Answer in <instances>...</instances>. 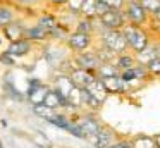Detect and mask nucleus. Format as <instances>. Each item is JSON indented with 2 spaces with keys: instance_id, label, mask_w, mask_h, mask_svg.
<instances>
[{
  "instance_id": "1",
  "label": "nucleus",
  "mask_w": 160,
  "mask_h": 148,
  "mask_svg": "<svg viewBox=\"0 0 160 148\" xmlns=\"http://www.w3.org/2000/svg\"><path fill=\"white\" fill-rule=\"evenodd\" d=\"M122 31H124L126 40H128L129 52H132V54H139L153 41L150 28H146V26H134V24L128 23L122 28Z\"/></svg>"
},
{
  "instance_id": "2",
  "label": "nucleus",
  "mask_w": 160,
  "mask_h": 148,
  "mask_svg": "<svg viewBox=\"0 0 160 148\" xmlns=\"http://www.w3.org/2000/svg\"><path fill=\"white\" fill-rule=\"evenodd\" d=\"M97 43L114 52L115 55L129 52V45L122 29H100L97 34Z\"/></svg>"
},
{
  "instance_id": "3",
  "label": "nucleus",
  "mask_w": 160,
  "mask_h": 148,
  "mask_svg": "<svg viewBox=\"0 0 160 148\" xmlns=\"http://www.w3.org/2000/svg\"><path fill=\"white\" fill-rule=\"evenodd\" d=\"M124 16L128 19L129 24H134V26H150V21L152 16L145 10V7L139 3V0H128L124 5Z\"/></svg>"
},
{
  "instance_id": "4",
  "label": "nucleus",
  "mask_w": 160,
  "mask_h": 148,
  "mask_svg": "<svg viewBox=\"0 0 160 148\" xmlns=\"http://www.w3.org/2000/svg\"><path fill=\"white\" fill-rule=\"evenodd\" d=\"M66 43H67V48H69L71 52L79 54V52H86V50L95 48V45H97V36H95V34L79 33V31H72V33H69Z\"/></svg>"
},
{
  "instance_id": "5",
  "label": "nucleus",
  "mask_w": 160,
  "mask_h": 148,
  "mask_svg": "<svg viewBox=\"0 0 160 148\" xmlns=\"http://www.w3.org/2000/svg\"><path fill=\"white\" fill-rule=\"evenodd\" d=\"M98 23H100V29H122L128 24V19L124 16V10L108 9L105 14L98 16Z\"/></svg>"
},
{
  "instance_id": "6",
  "label": "nucleus",
  "mask_w": 160,
  "mask_h": 148,
  "mask_svg": "<svg viewBox=\"0 0 160 148\" xmlns=\"http://www.w3.org/2000/svg\"><path fill=\"white\" fill-rule=\"evenodd\" d=\"M72 62L76 64V67H83V69H88V71H93V72H97L98 67L102 65V59H100V55H98L97 48L74 54Z\"/></svg>"
},
{
  "instance_id": "7",
  "label": "nucleus",
  "mask_w": 160,
  "mask_h": 148,
  "mask_svg": "<svg viewBox=\"0 0 160 148\" xmlns=\"http://www.w3.org/2000/svg\"><path fill=\"white\" fill-rule=\"evenodd\" d=\"M76 120H78V124L81 126V129L84 131V134H86L88 140L93 138L95 134H98L102 131V127L105 126V124H102V120L98 119L95 114H91V112L81 114L79 117H76Z\"/></svg>"
},
{
  "instance_id": "8",
  "label": "nucleus",
  "mask_w": 160,
  "mask_h": 148,
  "mask_svg": "<svg viewBox=\"0 0 160 148\" xmlns=\"http://www.w3.org/2000/svg\"><path fill=\"white\" fill-rule=\"evenodd\" d=\"M115 140H117V133L110 126H103L100 133L95 134L93 138H90L88 141L93 148H110Z\"/></svg>"
},
{
  "instance_id": "9",
  "label": "nucleus",
  "mask_w": 160,
  "mask_h": 148,
  "mask_svg": "<svg viewBox=\"0 0 160 148\" xmlns=\"http://www.w3.org/2000/svg\"><path fill=\"white\" fill-rule=\"evenodd\" d=\"M50 91V86L42 83L40 79H31V84L28 89V100L31 105H38V103H45V98Z\"/></svg>"
},
{
  "instance_id": "10",
  "label": "nucleus",
  "mask_w": 160,
  "mask_h": 148,
  "mask_svg": "<svg viewBox=\"0 0 160 148\" xmlns=\"http://www.w3.org/2000/svg\"><path fill=\"white\" fill-rule=\"evenodd\" d=\"M100 79L103 81L105 88H107V91L110 93V95H128V93L131 91L129 84L121 78V74L107 76V78H100Z\"/></svg>"
},
{
  "instance_id": "11",
  "label": "nucleus",
  "mask_w": 160,
  "mask_h": 148,
  "mask_svg": "<svg viewBox=\"0 0 160 148\" xmlns=\"http://www.w3.org/2000/svg\"><path fill=\"white\" fill-rule=\"evenodd\" d=\"M69 76H71L72 83L78 86V88H88V86L98 78L97 72L88 71V69H83V67H74L72 71L69 72Z\"/></svg>"
},
{
  "instance_id": "12",
  "label": "nucleus",
  "mask_w": 160,
  "mask_h": 148,
  "mask_svg": "<svg viewBox=\"0 0 160 148\" xmlns=\"http://www.w3.org/2000/svg\"><path fill=\"white\" fill-rule=\"evenodd\" d=\"M53 88H55L57 91L64 96V98H67V96L71 95V91L76 88V84L72 83V79H71L69 74L60 72V74L55 76V79H53Z\"/></svg>"
},
{
  "instance_id": "13",
  "label": "nucleus",
  "mask_w": 160,
  "mask_h": 148,
  "mask_svg": "<svg viewBox=\"0 0 160 148\" xmlns=\"http://www.w3.org/2000/svg\"><path fill=\"white\" fill-rule=\"evenodd\" d=\"M31 43L28 38H21V40H16V41H11L7 47V54L12 55V57H24L31 52Z\"/></svg>"
},
{
  "instance_id": "14",
  "label": "nucleus",
  "mask_w": 160,
  "mask_h": 148,
  "mask_svg": "<svg viewBox=\"0 0 160 148\" xmlns=\"http://www.w3.org/2000/svg\"><path fill=\"white\" fill-rule=\"evenodd\" d=\"M134 55H136L138 64H143V65H146L148 62H152L155 57H158L160 55V45H158V41H157V38L145 48V50H141L139 54H134Z\"/></svg>"
},
{
  "instance_id": "15",
  "label": "nucleus",
  "mask_w": 160,
  "mask_h": 148,
  "mask_svg": "<svg viewBox=\"0 0 160 148\" xmlns=\"http://www.w3.org/2000/svg\"><path fill=\"white\" fill-rule=\"evenodd\" d=\"M98 29H100V23L97 19H90V17H83L79 16V19L76 21V28L74 31H79V33H86V34H98Z\"/></svg>"
},
{
  "instance_id": "16",
  "label": "nucleus",
  "mask_w": 160,
  "mask_h": 148,
  "mask_svg": "<svg viewBox=\"0 0 160 148\" xmlns=\"http://www.w3.org/2000/svg\"><path fill=\"white\" fill-rule=\"evenodd\" d=\"M24 38H28L29 41H45L47 38H50V31L36 23L35 26H29L24 29Z\"/></svg>"
},
{
  "instance_id": "17",
  "label": "nucleus",
  "mask_w": 160,
  "mask_h": 148,
  "mask_svg": "<svg viewBox=\"0 0 160 148\" xmlns=\"http://www.w3.org/2000/svg\"><path fill=\"white\" fill-rule=\"evenodd\" d=\"M129 140H131L132 148H157L155 138H153L152 134L138 133V134H134V136H131Z\"/></svg>"
},
{
  "instance_id": "18",
  "label": "nucleus",
  "mask_w": 160,
  "mask_h": 148,
  "mask_svg": "<svg viewBox=\"0 0 160 148\" xmlns=\"http://www.w3.org/2000/svg\"><path fill=\"white\" fill-rule=\"evenodd\" d=\"M86 89H88V91H90V93H91V95H93L97 100H100L102 103H105V102H107V98L110 96V93L107 91V88H105L103 81H102L100 78L95 79V81L91 83V84L88 86Z\"/></svg>"
},
{
  "instance_id": "19",
  "label": "nucleus",
  "mask_w": 160,
  "mask_h": 148,
  "mask_svg": "<svg viewBox=\"0 0 160 148\" xmlns=\"http://www.w3.org/2000/svg\"><path fill=\"white\" fill-rule=\"evenodd\" d=\"M57 112H59V110L52 109V107L45 105V103H38V105H33V114H35V115H38L40 119L47 120V122H50V120H52L53 117L57 115Z\"/></svg>"
},
{
  "instance_id": "20",
  "label": "nucleus",
  "mask_w": 160,
  "mask_h": 148,
  "mask_svg": "<svg viewBox=\"0 0 160 148\" xmlns=\"http://www.w3.org/2000/svg\"><path fill=\"white\" fill-rule=\"evenodd\" d=\"M24 29H26V28H22L19 23H14V21H12L11 24H7V26H4L5 36H7L9 40H12V41L24 38Z\"/></svg>"
},
{
  "instance_id": "21",
  "label": "nucleus",
  "mask_w": 160,
  "mask_h": 148,
  "mask_svg": "<svg viewBox=\"0 0 160 148\" xmlns=\"http://www.w3.org/2000/svg\"><path fill=\"white\" fill-rule=\"evenodd\" d=\"M115 64H117V67L121 69V71H126V69L134 67V65L138 64V60H136V55L132 54V52H126V54L117 55Z\"/></svg>"
},
{
  "instance_id": "22",
  "label": "nucleus",
  "mask_w": 160,
  "mask_h": 148,
  "mask_svg": "<svg viewBox=\"0 0 160 148\" xmlns=\"http://www.w3.org/2000/svg\"><path fill=\"white\" fill-rule=\"evenodd\" d=\"M98 0H83V5H81L79 16L83 17H90V19H97L98 17Z\"/></svg>"
},
{
  "instance_id": "23",
  "label": "nucleus",
  "mask_w": 160,
  "mask_h": 148,
  "mask_svg": "<svg viewBox=\"0 0 160 148\" xmlns=\"http://www.w3.org/2000/svg\"><path fill=\"white\" fill-rule=\"evenodd\" d=\"M81 91H83V107H86V109L93 110V112H97V110L102 109V105L103 103L100 102V100H97L93 95H91L90 91H88L86 88H81Z\"/></svg>"
},
{
  "instance_id": "24",
  "label": "nucleus",
  "mask_w": 160,
  "mask_h": 148,
  "mask_svg": "<svg viewBox=\"0 0 160 148\" xmlns=\"http://www.w3.org/2000/svg\"><path fill=\"white\" fill-rule=\"evenodd\" d=\"M117 74H121V69L117 67L115 62H102V65L97 71L98 78H107V76H117Z\"/></svg>"
},
{
  "instance_id": "25",
  "label": "nucleus",
  "mask_w": 160,
  "mask_h": 148,
  "mask_svg": "<svg viewBox=\"0 0 160 148\" xmlns=\"http://www.w3.org/2000/svg\"><path fill=\"white\" fill-rule=\"evenodd\" d=\"M71 122H72V119H71V117H67L64 112H57V115L50 120V124H52V126L59 127V129H62V131H67V127H69Z\"/></svg>"
},
{
  "instance_id": "26",
  "label": "nucleus",
  "mask_w": 160,
  "mask_h": 148,
  "mask_svg": "<svg viewBox=\"0 0 160 148\" xmlns=\"http://www.w3.org/2000/svg\"><path fill=\"white\" fill-rule=\"evenodd\" d=\"M14 21V10L11 7L0 5V26H7Z\"/></svg>"
},
{
  "instance_id": "27",
  "label": "nucleus",
  "mask_w": 160,
  "mask_h": 148,
  "mask_svg": "<svg viewBox=\"0 0 160 148\" xmlns=\"http://www.w3.org/2000/svg\"><path fill=\"white\" fill-rule=\"evenodd\" d=\"M38 24H42L43 28H47L48 31H52L55 26H59V21H57V17L52 16V14H43V16L38 19Z\"/></svg>"
},
{
  "instance_id": "28",
  "label": "nucleus",
  "mask_w": 160,
  "mask_h": 148,
  "mask_svg": "<svg viewBox=\"0 0 160 148\" xmlns=\"http://www.w3.org/2000/svg\"><path fill=\"white\" fill-rule=\"evenodd\" d=\"M67 133H69L71 136L78 138V140H86V141H88L86 134H84V131H83V129H81V126L78 124V120H76V119H72V122L69 124V127H67Z\"/></svg>"
},
{
  "instance_id": "29",
  "label": "nucleus",
  "mask_w": 160,
  "mask_h": 148,
  "mask_svg": "<svg viewBox=\"0 0 160 148\" xmlns=\"http://www.w3.org/2000/svg\"><path fill=\"white\" fill-rule=\"evenodd\" d=\"M146 69H148V74L150 78H160V55L158 57H155L152 62H148L146 64Z\"/></svg>"
},
{
  "instance_id": "30",
  "label": "nucleus",
  "mask_w": 160,
  "mask_h": 148,
  "mask_svg": "<svg viewBox=\"0 0 160 148\" xmlns=\"http://www.w3.org/2000/svg\"><path fill=\"white\" fill-rule=\"evenodd\" d=\"M139 3L145 7V10L150 16H153L157 10H160V0H139Z\"/></svg>"
},
{
  "instance_id": "31",
  "label": "nucleus",
  "mask_w": 160,
  "mask_h": 148,
  "mask_svg": "<svg viewBox=\"0 0 160 148\" xmlns=\"http://www.w3.org/2000/svg\"><path fill=\"white\" fill-rule=\"evenodd\" d=\"M33 140H35V143L38 145L40 148H52V141L48 140V136H45L43 133H40V131H36L35 136H33Z\"/></svg>"
},
{
  "instance_id": "32",
  "label": "nucleus",
  "mask_w": 160,
  "mask_h": 148,
  "mask_svg": "<svg viewBox=\"0 0 160 148\" xmlns=\"http://www.w3.org/2000/svg\"><path fill=\"white\" fill-rule=\"evenodd\" d=\"M100 2L107 3V5L110 7V9H119V10H122L128 0H100Z\"/></svg>"
},
{
  "instance_id": "33",
  "label": "nucleus",
  "mask_w": 160,
  "mask_h": 148,
  "mask_svg": "<svg viewBox=\"0 0 160 148\" xmlns=\"http://www.w3.org/2000/svg\"><path fill=\"white\" fill-rule=\"evenodd\" d=\"M66 5L69 7L71 12H74V14H78V16H79V10H81V5H83V0H67Z\"/></svg>"
},
{
  "instance_id": "34",
  "label": "nucleus",
  "mask_w": 160,
  "mask_h": 148,
  "mask_svg": "<svg viewBox=\"0 0 160 148\" xmlns=\"http://www.w3.org/2000/svg\"><path fill=\"white\" fill-rule=\"evenodd\" d=\"M110 148H132V145L131 140H128V138H117Z\"/></svg>"
},
{
  "instance_id": "35",
  "label": "nucleus",
  "mask_w": 160,
  "mask_h": 148,
  "mask_svg": "<svg viewBox=\"0 0 160 148\" xmlns=\"http://www.w3.org/2000/svg\"><path fill=\"white\" fill-rule=\"evenodd\" d=\"M18 3H21V5H35V3H38L40 0H16Z\"/></svg>"
},
{
  "instance_id": "36",
  "label": "nucleus",
  "mask_w": 160,
  "mask_h": 148,
  "mask_svg": "<svg viewBox=\"0 0 160 148\" xmlns=\"http://www.w3.org/2000/svg\"><path fill=\"white\" fill-rule=\"evenodd\" d=\"M52 5H55V7H62V5H66L67 3V0H48Z\"/></svg>"
},
{
  "instance_id": "37",
  "label": "nucleus",
  "mask_w": 160,
  "mask_h": 148,
  "mask_svg": "<svg viewBox=\"0 0 160 148\" xmlns=\"http://www.w3.org/2000/svg\"><path fill=\"white\" fill-rule=\"evenodd\" d=\"M150 23H160V10H157L155 14L152 16V21Z\"/></svg>"
},
{
  "instance_id": "38",
  "label": "nucleus",
  "mask_w": 160,
  "mask_h": 148,
  "mask_svg": "<svg viewBox=\"0 0 160 148\" xmlns=\"http://www.w3.org/2000/svg\"><path fill=\"white\" fill-rule=\"evenodd\" d=\"M153 138H155V143H157V148H160V133L153 134Z\"/></svg>"
},
{
  "instance_id": "39",
  "label": "nucleus",
  "mask_w": 160,
  "mask_h": 148,
  "mask_svg": "<svg viewBox=\"0 0 160 148\" xmlns=\"http://www.w3.org/2000/svg\"><path fill=\"white\" fill-rule=\"evenodd\" d=\"M157 41H158V45H160V36H157Z\"/></svg>"
},
{
  "instance_id": "40",
  "label": "nucleus",
  "mask_w": 160,
  "mask_h": 148,
  "mask_svg": "<svg viewBox=\"0 0 160 148\" xmlns=\"http://www.w3.org/2000/svg\"><path fill=\"white\" fill-rule=\"evenodd\" d=\"M0 148H4V145H2V141H0Z\"/></svg>"
},
{
  "instance_id": "41",
  "label": "nucleus",
  "mask_w": 160,
  "mask_h": 148,
  "mask_svg": "<svg viewBox=\"0 0 160 148\" xmlns=\"http://www.w3.org/2000/svg\"><path fill=\"white\" fill-rule=\"evenodd\" d=\"M0 43H2V40H0Z\"/></svg>"
}]
</instances>
